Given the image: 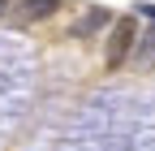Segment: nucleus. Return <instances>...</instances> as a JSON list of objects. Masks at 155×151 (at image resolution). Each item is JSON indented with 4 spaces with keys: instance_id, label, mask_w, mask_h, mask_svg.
<instances>
[{
    "instance_id": "1",
    "label": "nucleus",
    "mask_w": 155,
    "mask_h": 151,
    "mask_svg": "<svg viewBox=\"0 0 155 151\" xmlns=\"http://www.w3.org/2000/svg\"><path fill=\"white\" fill-rule=\"evenodd\" d=\"M134 43H138V22H134V17H116V22H112V35H108V52H104L108 73H116V69L129 61Z\"/></svg>"
},
{
    "instance_id": "2",
    "label": "nucleus",
    "mask_w": 155,
    "mask_h": 151,
    "mask_svg": "<svg viewBox=\"0 0 155 151\" xmlns=\"http://www.w3.org/2000/svg\"><path fill=\"white\" fill-rule=\"evenodd\" d=\"M112 22H116V17H112V9H104V5H91V9L78 17V22H73L69 39H78V43H82V39H95V35H99V30H108Z\"/></svg>"
},
{
    "instance_id": "3",
    "label": "nucleus",
    "mask_w": 155,
    "mask_h": 151,
    "mask_svg": "<svg viewBox=\"0 0 155 151\" xmlns=\"http://www.w3.org/2000/svg\"><path fill=\"white\" fill-rule=\"evenodd\" d=\"M56 9H61V0H17L13 22H17V26H30V22H43V17H52Z\"/></svg>"
},
{
    "instance_id": "4",
    "label": "nucleus",
    "mask_w": 155,
    "mask_h": 151,
    "mask_svg": "<svg viewBox=\"0 0 155 151\" xmlns=\"http://www.w3.org/2000/svg\"><path fill=\"white\" fill-rule=\"evenodd\" d=\"M138 56H142V65H155V30H147V35H138Z\"/></svg>"
},
{
    "instance_id": "5",
    "label": "nucleus",
    "mask_w": 155,
    "mask_h": 151,
    "mask_svg": "<svg viewBox=\"0 0 155 151\" xmlns=\"http://www.w3.org/2000/svg\"><path fill=\"white\" fill-rule=\"evenodd\" d=\"M138 13H147V17H155V5H138Z\"/></svg>"
},
{
    "instance_id": "6",
    "label": "nucleus",
    "mask_w": 155,
    "mask_h": 151,
    "mask_svg": "<svg viewBox=\"0 0 155 151\" xmlns=\"http://www.w3.org/2000/svg\"><path fill=\"white\" fill-rule=\"evenodd\" d=\"M9 5H13V0H0V17H5V13H9Z\"/></svg>"
}]
</instances>
